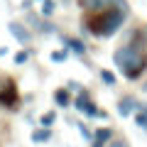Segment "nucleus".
I'll use <instances>...</instances> for the list:
<instances>
[{"label": "nucleus", "mask_w": 147, "mask_h": 147, "mask_svg": "<svg viewBox=\"0 0 147 147\" xmlns=\"http://www.w3.org/2000/svg\"><path fill=\"white\" fill-rule=\"evenodd\" d=\"M120 3V0H118ZM110 5V7H103V10L98 12H88V17H86V27H88V32L93 37H103V39H108V37H113L115 32L123 30V25H125V17H127V5Z\"/></svg>", "instance_id": "1"}, {"label": "nucleus", "mask_w": 147, "mask_h": 147, "mask_svg": "<svg viewBox=\"0 0 147 147\" xmlns=\"http://www.w3.org/2000/svg\"><path fill=\"white\" fill-rule=\"evenodd\" d=\"M113 64L118 66V71L125 76V79L135 81L140 79L147 69V54L142 52V44L135 42H125L113 52Z\"/></svg>", "instance_id": "2"}, {"label": "nucleus", "mask_w": 147, "mask_h": 147, "mask_svg": "<svg viewBox=\"0 0 147 147\" xmlns=\"http://www.w3.org/2000/svg\"><path fill=\"white\" fill-rule=\"evenodd\" d=\"M71 105L79 110V113H84L86 118H100V120H105V118H108V113H105V110H98V108H96V103L91 100V93H88V91H79V96L74 98Z\"/></svg>", "instance_id": "3"}, {"label": "nucleus", "mask_w": 147, "mask_h": 147, "mask_svg": "<svg viewBox=\"0 0 147 147\" xmlns=\"http://www.w3.org/2000/svg\"><path fill=\"white\" fill-rule=\"evenodd\" d=\"M0 105L7 110H17L20 105V93H17V86L12 79H5L0 84Z\"/></svg>", "instance_id": "4"}, {"label": "nucleus", "mask_w": 147, "mask_h": 147, "mask_svg": "<svg viewBox=\"0 0 147 147\" xmlns=\"http://www.w3.org/2000/svg\"><path fill=\"white\" fill-rule=\"evenodd\" d=\"M7 30H10V34L15 37L22 47H30L32 39H34V37H32V32L27 30V25H22V22H17V20H12L10 25H7Z\"/></svg>", "instance_id": "5"}, {"label": "nucleus", "mask_w": 147, "mask_h": 147, "mask_svg": "<svg viewBox=\"0 0 147 147\" xmlns=\"http://www.w3.org/2000/svg\"><path fill=\"white\" fill-rule=\"evenodd\" d=\"M137 105H140V103H137L132 96H123V98L118 100V115H120V118H130L132 113L137 110Z\"/></svg>", "instance_id": "6"}, {"label": "nucleus", "mask_w": 147, "mask_h": 147, "mask_svg": "<svg viewBox=\"0 0 147 147\" xmlns=\"http://www.w3.org/2000/svg\"><path fill=\"white\" fill-rule=\"evenodd\" d=\"M61 37V44L66 49H71L74 54H79V57H84L86 52H88V47H86L84 42H81V39H76V37H66V34H59Z\"/></svg>", "instance_id": "7"}, {"label": "nucleus", "mask_w": 147, "mask_h": 147, "mask_svg": "<svg viewBox=\"0 0 147 147\" xmlns=\"http://www.w3.org/2000/svg\"><path fill=\"white\" fill-rule=\"evenodd\" d=\"M110 137H113V127H98V130L93 132V140H91V147H105Z\"/></svg>", "instance_id": "8"}, {"label": "nucleus", "mask_w": 147, "mask_h": 147, "mask_svg": "<svg viewBox=\"0 0 147 147\" xmlns=\"http://www.w3.org/2000/svg\"><path fill=\"white\" fill-rule=\"evenodd\" d=\"M71 91L69 88H57L54 91V103L59 105V108H69V105H71Z\"/></svg>", "instance_id": "9"}, {"label": "nucleus", "mask_w": 147, "mask_h": 147, "mask_svg": "<svg viewBox=\"0 0 147 147\" xmlns=\"http://www.w3.org/2000/svg\"><path fill=\"white\" fill-rule=\"evenodd\" d=\"M52 140V127H39V130L32 132V142L34 145H42V142H49Z\"/></svg>", "instance_id": "10"}, {"label": "nucleus", "mask_w": 147, "mask_h": 147, "mask_svg": "<svg viewBox=\"0 0 147 147\" xmlns=\"http://www.w3.org/2000/svg\"><path fill=\"white\" fill-rule=\"evenodd\" d=\"M57 10V3L54 0H39V15L42 17H52Z\"/></svg>", "instance_id": "11"}, {"label": "nucleus", "mask_w": 147, "mask_h": 147, "mask_svg": "<svg viewBox=\"0 0 147 147\" xmlns=\"http://www.w3.org/2000/svg\"><path fill=\"white\" fill-rule=\"evenodd\" d=\"M100 81H103L105 86H115L118 84V76L110 71V69H100Z\"/></svg>", "instance_id": "12"}, {"label": "nucleus", "mask_w": 147, "mask_h": 147, "mask_svg": "<svg viewBox=\"0 0 147 147\" xmlns=\"http://www.w3.org/2000/svg\"><path fill=\"white\" fill-rule=\"evenodd\" d=\"M54 123H57V110H47V113L39 118V125L42 127H52Z\"/></svg>", "instance_id": "13"}, {"label": "nucleus", "mask_w": 147, "mask_h": 147, "mask_svg": "<svg viewBox=\"0 0 147 147\" xmlns=\"http://www.w3.org/2000/svg\"><path fill=\"white\" fill-rule=\"evenodd\" d=\"M49 59H52L54 64H64V61L69 59V49H66V47H64V49H57V52L49 54Z\"/></svg>", "instance_id": "14"}, {"label": "nucleus", "mask_w": 147, "mask_h": 147, "mask_svg": "<svg viewBox=\"0 0 147 147\" xmlns=\"http://www.w3.org/2000/svg\"><path fill=\"white\" fill-rule=\"evenodd\" d=\"M135 125L137 127H142V130H147V113L142 108H137L135 110Z\"/></svg>", "instance_id": "15"}, {"label": "nucleus", "mask_w": 147, "mask_h": 147, "mask_svg": "<svg viewBox=\"0 0 147 147\" xmlns=\"http://www.w3.org/2000/svg\"><path fill=\"white\" fill-rule=\"evenodd\" d=\"M105 147H130V142H127L125 137H110Z\"/></svg>", "instance_id": "16"}, {"label": "nucleus", "mask_w": 147, "mask_h": 147, "mask_svg": "<svg viewBox=\"0 0 147 147\" xmlns=\"http://www.w3.org/2000/svg\"><path fill=\"white\" fill-rule=\"evenodd\" d=\"M79 132H81V137H84V140H93V130H91L88 125H84V123H79Z\"/></svg>", "instance_id": "17"}, {"label": "nucleus", "mask_w": 147, "mask_h": 147, "mask_svg": "<svg viewBox=\"0 0 147 147\" xmlns=\"http://www.w3.org/2000/svg\"><path fill=\"white\" fill-rule=\"evenodd\" d=\"M27 59H30V52H25V49L15 54V64H17V66H22V64H27Z\"/></svg>", "instance_id": "18"}, {"label": "nucleus", "mask_w": 147, "mask_h": 147, "mask_svg": "<svg viewBox=\"0 0 147 147\" xmlns=\"http://www.w3.org/2000/svg\"><path fill=\"white\" fill-rule=\"evenodd\" d=\"M66 88H69V91H76V93H79V91H81V84H79V81H66Z\"/></svg>", "instance_id": "19"}, {"label": "nucleus", "mask_w": 147, "mask_h": 147, "mask_svg": "<svg viewBox=\"0 0 147 147\" xmlns=\"http://www.w3.org/2000/svg\"><path fill=\"white\" fill-rule=\"evenodd\" d=\"M30 5H32V0H22V5H20V7L27 12V10H30Z\"/></svg>", "instance_id": "20"}, {"label": "nucleus", "mask_w": 147, "mask_h": 147, "mask_svg": "<svg viewBox=\"0 0 147 147\" xmlns=\"http://www.w3.org/2000/svg\"><path fill=\"white\" fill-rule=\"evenodd\" d=\"M7 54V47H0V57H5Z\"/></svg>", "instance_id": "21"}, {"label": "nucleus", "mask_w": 147, "mask_h": 147, "mask_svg": "<svg viewBox=\"0 0 147 147\" xmlns=\"http://www.w3.org/2000/svg\"><path fill=\"white\" fill-rule=\"evenodd\" d=\"M137 108H142V110H145V113H147V103H140V105H137Z\"/></svg>", "instance_id": "22"}, {"label": "nucleus", "mask_w": 147, "mask_h": 147, "mask_svg": "<svg viewBox=\"0 0 147 147\" xmlns=\"http://www.w3.org/2000/svg\"><path fill=\"white\" fill-rule=\"evenodd\" d=\"M142 91H145V93H147V81H145V84H142Z\"/></svg>", "instance_id": "23"}, {"label": "nucleus", "mask_w": 147, "mask_h": 147, "mask_svg": "<svg viewBox=\"0 0 147 147\" xmlns=\"http://www.w3.org/2000/svg\"><path fill=\"white\" fill-rule=\"evenodd\" d=\"M61 3H64V5H69V3H71V0H61Z\"/></svg>", "instance_id": "24"}]
</instances>
